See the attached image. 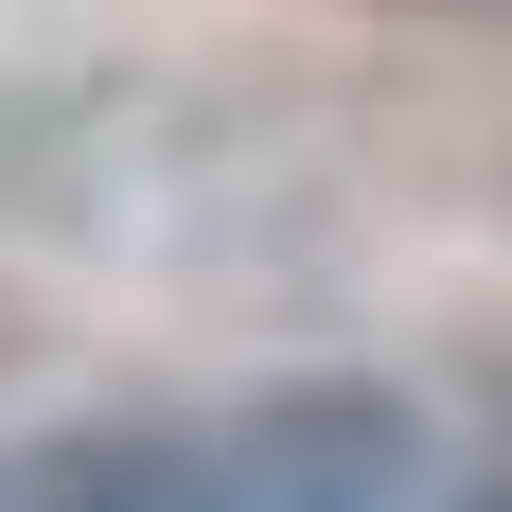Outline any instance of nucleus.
<instances>
[{
	"label": "nucleus",
	"instance_id": "1",
	"mask_svg": "<svg viewBox=\"0 0 512 512\" xmlns=\"http://www.w3.org/2000/svg\"><path fill=\"white\" fill-rule=\"evenodd\" d=\"M0 512H442V424L371 371H283L0 442Z\"/></svg>",
	"mask_w": 512,
	"mask_h": 512
}]
</instances>
